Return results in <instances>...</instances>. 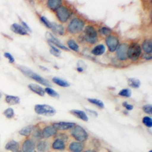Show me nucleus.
<instances>
[{
    "label": "nucleus",
    "instance_id": "nucleus-1",
    "mask_svg": "<svg viewBox=\"0 0 152 152\" xmlns=\"http://www.w3.org/2000/svg\"><path fill=\"white\" fill-rule=\"evenodd\" d=\"M18 68L21 71V72L24 75H26V77H29V78L34 80L35 81L39 82V83H40L43 85H45L47 87L51 86V84H50V83L49 82L48 80L43 78V77H42L41 75L34 72L32 70H31L29 68L25 66L20 65V66H18Z\"/></svg>",
    "mask_w": 152,
    "mask_h": 152
},
{
    "label": "nucleus",
    "instance_id": "nucleus-2",
    "mask_svg": "<svg viewBox=\"0 0 152 152\" xmlns=\"http://www.w3.org/2000/svg\"><path fill=\"white\" fill-rule=\"evenodd\" d=\"M34 110L37 115L48 117L53 116L56 113V110L53 107L46 104H37L35 105Z\"/></svg>",
    "mask_w": 152,
    "mask_h": 152
},
{
    "label": "nucleus",
    "instance_id": "nucleus-3",
    "mask_svg": "<svg viewBox=\"0 0 152 152\" xmlns=\"http://www.w3.org/2000/svg\"><path fill=\"white\" fill-rule=\"evenodd\" d=\"M72 136L79 142H85L88 137V134L86 130L80 125H76L71 131Z\"/></svg>",
    "mask_w": 152,
    "mask_h": 152
},
{
    "label": "nucleus",
    "instance_id": "nucleus-4",
    "mask_svg": "<svg viewBox=\"0 0 152 152\" xmlns=\"http://www.w3.org/2000/svg\"><path fill=\"white\" fill-rule=\"evenodd\" d=\"M85 26V23L79 18L72 19L68 26V31L73 34L81 32Z\"/></svg>",
    "mask_w": 152,
    "mask_h": 152
},
{
    "label": "nucleus",
    "instance_id": "nucleus-5",
    "mask_svg": "<svg viewBox=\"0 0 152 152\" xmlns=\"http://www.w3.org/2000/svg\"><path fill=\"white\" fill-rule=\"evenodd\" d=\"M142 53V49L141 46L137 43H133L129 46L128 49V58L133 61L137 60Z\"/></svg>",
    "mask_w": 152,
    "mask_h": 152
},
{
    "label": "nucleus",
    "instance_id": "nucleus-6",
    "mask_svg": "<svg viewBox=\"0 0 152 152\" xmlns=\"http://www.w3.org/2000/svg\"><path fill=\"white\" fill-rule=\"evenodd\" d=\"M85 39L89 43L95 44L97 42V34L94 28L88 25L85 28Z\"/></svg>",
    "mask_w": 152,
    "mask_h": 152
},
{
    "label": "nucleus",
    "instance_id": "nucleus-7",
    "mask_svg": "<svg viewBox=\"0 0 152 152\" xmlns=\"http://www.w3.org/2000/svg\"><path fill=\"white\" fill-rule=\"evenodd\" d=\"M57 17L61 23H66L70 18L72 14L70 10L65 6H60L57 9Z\"/></svg>",
    "mask_w": 152,
    "mask_h": 152
},
{
    "label": "nucleus",
    "instance_id": "nucleus-8",
    "mask_svg": "<svg viewBox=\"0 0 152 152\" xmlns=\"http://www.w3.org/2000/svg\"><path fill=\"white\" fill-rule=\"evenodd\" d=\"M46 39H47L48 42H49V43L56 46L57 48H60V49H63L65 50H67V51H69V50H70L68 48H67L66 46L63 45L59 39H57V38L55 36H54L51 33L46 32Z\"/></svg>",
    "mask_w": 152,
    "mask_h": 152
},
{
    "label": "nucleus",
    "instance_id": "nucleus-9",
    "mask_svg": "<svg viewBox=\"0 0 152 152\" xmlns=\"http://www.w3.org/2000/svg\"><path fill=\"white\" fill-rule=\"evenodd\" d=\"M105 42L110 52L113 53L116 51L119 44V42L118 37L114 35H110L107 37Z\"/></svg>",
    "mask_w": 152,
    "mask_h": 152
},
{
    "label": "nucleus",
    "instance_id": "nucleus-10",
    "mask_svg": "<svg viewBox=\"0 0 152 152\" xmlns=\"http://www.w3.org/2000/svg\"><path fill=\"white\" fill-rule=\"evenodd\" d=\"M129 45L127 43H122L121 44L118 49L116 51V54L118 58L120 60L124 61L128 58V49H129Z\"/></svg>",
    "mask_w": 152,
    "mask_h": 152
},
{
    "label": "nucleus",
    "instance_id": "nucleus-11",
    "mask_svg": "<svg viewBox=\"0 0 152 152\" xmlns=\"http://www.w3.org/2000/svg\"><path fill=\"white\" fill-rule=\"evenodd\" d=\"M76 125L75 123L69 122H55L53 124V126L56 130H67L72 129Z\"/></svg>",
    "mask_w": 152,
    "mask_h": 152
},
{
    "label": "nucleus",
    "instance_id": "nucleus-12",
    "mask_svg": "<svg viewBox=\"0 0 152 152\" xmlns=\"http://www.w3.org/2000/svg\"><path fill=\"white\" fill-rule=\"evenodd\" d=\"M57 130H56L53 125H48L42 130V135L43 138L48 139L51 136H55L57 134Z\"/></svg>",
    "mask_w": 152,
    "mask_h": 152
},
{
    "label": "nucleus",
    "instance_id": "nucleus-13",
    "mask_svg": "<svg viewBox=\"0 0 152 152\" xmlns=\"http://www.w3.org/2000/svg\"><path fill=\"white\" fill-rule=\"evenodd\" d=\"M35 145L32 139H26L22 145V152H35Z\"/></svg>",
    "mask_w": 152,
    "mask_h": 152
},
{
    "label": "nucleus",
    "instance_id": "nucleus-14",
    "mask_svg": "<svg viewBox=\"0 0 152 152\" xmlns=\"http://www.w3.org/2000/svg\"><path fill=\"white\" fill-rule=\"evenodd\" d=\"M10 30L14 33L21 35H26L28 34V32L25 30L21 25L17 23L12 24L10 26Z\"/></svg>",
    "mask_w": 152,
    "mask_h": 152
},
{
    "label": "nucleus",
    "instance_id": "nucleus-15",
    "mask_svg": "<svg viewBox=\"0 0 152 152\" xmlns=\"http://www.w3.org/2000/svg\"><path fill=\"white\" fill-rule=\"evenodd\" d=\"M28 88L32 91L40 96H44L45 94V89H43V87L38 84L31 83L28 85Z\"/></svg>",
    "mask_w": 152,
    "mask_h": 152
},
{
    "label": "nucleus",
    "instance_id": "nucleus-16",
    "mask_svg": "<svg viewBox=\"0 0 152 152\" xmlns=\"http://www.w3.org/2000/svg\"><path fill=\"white\" fill-rule=\"evenodd\" d=\"M55 34L62 35L65 34V29L61 24H58L54 22H51L50 28Z\"/></svg>",
    "mask_w": 152,
    "mask_h": 152
},
{
    "label": "nucleus",
    "instance_id": "nucleus-17",
    "mask_svg": "<svg viewBox=\"0 0 152 152\" xmlns=\"http://www.w3.org/2000/svg\"><path fill=\"white\" fill-rule=\"evenodd\" d=\"M70 113L72 115L75 116V117L78 118L79 119L85 122L88 121V117L86 115V113L83 111L79 110H72L70 111Z\"/></svg>",
    "mask_w": 152,
    "mask_h": 152
},
{
    "label": "nucleus",
    "instance_id": "nucleus-18",
    "mask_svg": "<svg viewBox=\"0 0 152 152\" xmlns=\"http://www.w3.org/2000/svg\"><path fill=\"white\" fill-rule=\"evenodd\" d=\"M19 143L14 140H11L5 145V149L11 151L12 152H18L19 151Z\"/></svg>",
    "mask_w": 152,
    "mask_h": 152
},
{
    "label": "nucleus",
    "instance_id": "nucleus-19",
    "mask_svg": "<svg viewBox=\"0 0 152 152\" xmlns=\"http://www.w3.org/2000/svg\"><path fill=\"white\" fill-rule=\"evenodd\" d=\"M84 146L80 142H72L69 145V149L71 152H81Z\"/></svg>",
    "mask_w": 152,
    "mask_h": 152
},
{
    "label": "nucleus",
    "instance_id": "nucleus-20",
    "mask_svg": "<svg viewBox=\"0 0 152 152\" xmlns=\"http://www.w3.org/2000/svg\"><path fill=\"white\" fill-rule=\"evenodd\" d=\"M62 1L61 0H49L47 2V6L51 10H57L61 6Z\"/></svg>",
    "mask_w": 152,
    "mask_h": 152
},
{
    "label": "nucleus",
    "instance_id": "nucleus-21",
    "mask_svg": "<svg viewBox=\"0 0 152 152\" xmlns=\"http://www.w3.org/2000/svg\"><path fill=\"white\" fill-rule=\"evenodd\" d=\"M5 101L8 104L10 105H14L18 104L20 102V99L18 96L7 95L5 98Z\"/></svg>",
    "mask_w": 152,
    "mask_h": 152
},
{
    "label": "nucleus",
    "instance_id": "nucleus-22",
    "mask_svg": "<svg viewBox=\"0 0 152 152\" xmlns=\"http://www.w3.org/2000/svg\"><path fill=\"white\" fill-rule=\"evenodd\" d=\"M65 147V142L57 139H56L52 144V148L56 150H64Z\"/></svg>",
    "mask_w": 152,
    "mask_h": 152
},
{
    "label": "nucleus",
    "instance_id": "nucleus-23",
    "mask_svg": "<svg viewBox=\"0 0 152 152\" xmlns=\"http://www.w3.org/2000/svg\"><path fill=\"white\" fill-rule=\"evenodd\" d=\"M38 152H47L49 149V144L47 141H40L37 145Z\"/></svg>",
    "mask_w": 152,
    "mask_h": 152
},
{
    "label": "nucleus",
    "instance_id": "nucleus-24",
    "mask_svg": "<svg viewBox=\"0 0 152 152\" xmlns=\"http://www.w3.org/2000/svg\"><path fill=\"white\" fill-rule=\"evenodd\" d=\"M105 52V47L104 45L101 44L96 46L94 48V49L91 50V53L94 56H101L104 54Z\"/></svg>",
    "mask_w": 152,
    "mask_h": 152
},
{
    "label": "nucleus",
    "instance_id": "nucleus-25",
    "mask_svg": "<svg viewBox=\"0 0 152 152\" xmlns=\"http://www.w3.org/2000/svg\"><path fill=\"white\" fill-rule=\"evenodd\" d=\"M34 127V126L32 125H29L24 126V127H23L19 131V134L24 136H29L33 131Z\"/></svg>",
    "mask_w": 152,
    "mask_h": 152
},
{
    "label": "nucleus",
    "instance_id": "nucleus-26",
    "mask_svg": "<svg viewBox=\"0 0 152 152\" xmlns=\"http://www.w3.org/2000/svg\"><path fill=\"white\" fill-rule=\"evenodd\" d=\"M142 49L146 54H151L152 52V43L151 40H145L142 43Z\"/></svg>",
    "mask_w": 152,
    "mask_h": 152
},
{
    "label": "nucleus",
    "instance_id": "nucleus-27",
    "mask_svg": "<svg viewBox=\"0 0 152 152\" xmlns=\"http://www.w3.org/2000/svg\"><path fill=\"white\" fill-rule=\"evenodd\" d=\"M53 82L56 85L61 87H69L70 86V84L69 83V82H68L65 80L60 79L57 77H54L53 79Z\"/></svg>",
    "mask_w": 152,
    "mask_h": 152
},
{
    "label": "nucleus",
    "instance_id": "nucleus-28",
    "mask_svg": "<svg viewBox=\"0 0 152 152\" xmlns=\"http://www.w3.org/2000/svg\"><path fill=\"white\" fill-rule=\"evenodd\" d=\"M127 82L130 86L134 88H139L141 86V81L136 78H129Z\"/></svg>",
    "mask_w": 152,
    "mask_h": 152
},
{
    "label": "nucleus",
    "instance_id": "nucleus-29",
    "mask_svg": "<svg viewBox=\"0 0 152 152\" xmlns=\"http://www.w3.org/2000/svg\"><path fill=\"white\" fill-rule=\"evenodd\" d=\"M67 45L69 49H71L76 53L79 52V46L77 45V43H76L74 40L72 39L69 40L67 42Z\"/></svg>",
    "mask_w": 152,
    "mask_h": 152
},
{
    "label": "nucleus",
    "instance_id": "nucleus-30",
    "mask_svg": "<svg viewBox=\"0 0 152 152\" xmlns=\"http://www.w3.org/2000/svg\"><path fill=\"white\" fill-rule=\"evenodd\" d=\"M45 93H46L49 96H51L54 98L56 99H59L60 98V95L56 91L54 90H53V88H50V87H46L45 89Z\"/></svg>",
    "mask_w": 152,
    "mask_h": 152
},
{
    "label": "nucleus",
    "instance_id": "nucleus-31",
    "mask_svg": "<svg viewBox=\"0 0 152 152\" xmlns=\"http://www.w3.org/2000/svg\"><path fill=\"white\" fill-rule=\"evenodd\" d=\"M88 101L89 102L97 106L98 107H99L100 108H104L105 105L104 102H102V100H100L99 99H91V98H89L88 99Z\"/></svg>",
    "mask_w": 152,
    "mask_h": 152
},
{
    "label": "nucleus",
    "instance_id": "nucleus-32",
    "mask_svg": "<svg viewBox=\"0 0 152 152\" xmlns=\"http://www.w3.org/2000/svg\"><path fill=\"white\" fill-rule=\"evenodd\" d=\"M33 137L37 139V140H40V139H42V130L39 127V126H36V127H34L33 129Z\"/></svg>",
    "mask_w": 152,
    "mask_h": 152
},
{
    "label": "nucleus",
    "instance_id": "nucleus-33",
    "mask_svg": "<svg viewBox=\"0 0 152 152\" xmlns=\"http://www.w3.org/2000/svg\"><path fill=\"white\" fill-rule=\"evenodd\" d=\"M49 44V46L51 48V49H50V53L52 55L54 56L55 57H60V54H61V50L57 48L56 46L51 45V44Z\"/></svg>",
    "mask_w": 152,
    "mask_h": 152
},
{
    "label": "nucleus",
    "instance_id": "nucleus-34",
    "mask_svg": "<svg viewBox=\"0 0 152 152\" xmlns=\"http://www.w3.org/2000/svg\"><path fill=\"white\" fill-rule=\"evenodd\" d=\"M3 115L7 118V119H12L14 117L15 113H14V110L12 109V108H7L4 112H3Z\"/></svg>",
    "mask_w": 152,
    "mask_h": 152
},
{
    "label": "nucleus",
    "instance_id": "nucleus-35",
    "mask_svg": "<svg viewBox=\"0 0 152 152\" xmlns=\"http://www.w3.org/2000/svg\"><path fill=\"white\" fill-rule=\"evenodd\" d=\"M119 95L125 97H130L132 96V91L129 88H125V89H123L119 91Z\"/></svg>",
    "mask_w": 152,
    "mask_h": 152
},
{
    "label": "nucleus",
    "instance_id": "nucleus-36",
    "mask_svg": "<svg viewBox=\"0 0 152 152\" xmlns=\"http://www.w3.org/2000/svg\"><path fill=\"white\" fill-rule=\"evenodd\" d=\"M142 122L148 128H151L152 126V119L148 116L144 117L142 119Z\"/></svg>",
    "mask_w": 152,
    "mask_h": 152
},
{
    "label": "nucleus",
    "instance_id": "nucleus-37",
    "mask_svg": "<svg viewBox=\"0 0 152 152\" xmlns=\"http://www.w3.org/2000/svg\"><path fill=\"white\" fill-rule=\"evenodd\" d=\"M143 111L148 115H151L152 114V106L150 104H147L143 106L142 107Z\"/></svg>",
    "mask_w": 152,
    "mask_h": 152
},
{
    "label": "nucleus",
    "instance_id": "nucleus-38",
    "mask_svg": "<svg viewBox=\"0 0 152 152\" xmlns=\"http://www.w3.org/2000/svg\"><path fill=\"white\" fill-rule=\"evenodd\" d=\"M68 136L64 133H60L56 136V139H60V140L63 141L64 142L68 141Z\"/></svg>",
    "mask_w": 152,
    "mask_h": 152
},
{
    "label": "nucleus",
    "instance_id": "nucleus-39",
    "mask_svg": "<svg viewBox=\"0 0 152 152\" xmlns=\"http://www.w3.org/2000/svg\"><path fill=\"white\" fill-rule=\"evenodd\" d=\"M40 20L45 25V26L48 28H50V24H51V21H50L46 17H42L40 18Z\"/></svg>",
    "mask_w": 152,
    "mask_h": 152
},
{
    "label": "nucleus",
    "instance_id": "nucleus-40",
    "mask_svg": "<svg viewBox=\"0 0 152 152\" xmlns=\"http://www.w3.org/2000/svg\"><path fill=\"white\" fill-rule=\"evenodd\" d=\"M100 32L102 33L103 35H108L111 34V29L108 28H106V27H103L100 29Z\"/></svg>",
    "mask_w": 152,
    "mask_h": 152
},
{
    "label": "nucleus",
    "instance_id": "nucleus-41",
    "mask_svg": "<svg viewBox=\"0 0 152 152\" xmlns=\"http://www.w3.org/2000/svg\"><path fill=\"white\" fill-rule=\"evenodd\" d=\"M4 57L9 60V61L10 63H13L15 62V58L14 57L12 56L10 53H5L4 54Z\"/></svg>",
    "mask_w": 152,
    "mask_h": 152
},
{
    "label": "nucleus",
    "instance_id": "nucleus-42",
    "mask_svg": "<svg viewBox=\"0 0 152 152\" xmlns=\"http://www.w3.org/2000/svg\"><path fill=\"white\" fill-rule=\"evenodd\" d=\"M86 111L88 114H89V115L93 117H94V118H97L98 116V113L94 111V110H90V109H86Z\"/></svg>",
    "mask_w": 152,
    "mask_h": 152
},
{
    "label": "nucleus",
    "instance_id": "nucleus-43",
    "mask_svg": "<svg viewBox=\"0 0 152 152\" xmlns=\"http://www.w3.org/2000/svg\"><path fill=\"white\" fill-rule=\"evenodd\" d=\"M122 105H123V107H124L126 110H129V111L132 110L133 109V108H134L133 105L129 104L127 103V102H124L123 104H122Z\"/></svg>",
    "mask_w": 152,
    "mask_h": 152
},
{
    "label": "nucleus",
    "instance_id": "nucleus-44",
    "mask_svg": "<svg viewBox=\"0 0 152 152\" xmlns=\"http://www.w3.org/2000/svg\"><path fill=\"white\" fill-rule=\"evenodd\" d=\"M21 24H22V26L25 29V30H26L28 33L29 32H32L31 29L30 28V27L26 23H25L23 21H21Z\"/></svg>",
    "mask_w": 152,
    "mask_h": 152
},
{
    "label": "nucleus",
    "instance_id": "nucleus-45",
    "mask_svg": "<svg viewBox=\"0 0 152 152\" xmlns=\"http://www.w3.org/2000/svg\"><path fill=\"white\" fill-rule=\"evenodd\" d=\"M77 71L78 72H83L84 71V69L83 68H80V67H77Z\"/></svg>",
    "mask_w": 152,
    "mask_h": 152
},
{
    "label": "nucleus",
    "instance_id": "nucleus-46",
    "mask_svg": "<svg viewBox=\"0 0 152 152\" xmlns=\"http://www.w3.org/2000/svg\"><path fill=\"white\" fill-rule=\"evenodd\" d=\"M40 66V68L42 69V70H44V71H49V70L48 69V68H45V67H44V66Z\"/></svg>",
    "mask_w": 152,
    "mask_h": 152
},
{
    "label": "nucleus",
    "instance_id": "nucleus-47",
    "mask_svg": "<svg viewBox=\"0 0 152 152\" xmlns=\"http://www.w3.org/2000/svg\"><path fill=\"white\" fill-rule=\"evenodd\" d=\"M84 152H96V151H94V150H86V151H85Z\"/></svg>",
    "mask_w": 152,
    "mask_h": 152
},
{
    "label": "nucleus",
    "instance_id": "nucleus-48",
    "mask_svg": "<svg viewBox=\"0 0 152 152\" xmlns=\"http://www.w3.org/2000/svg\"><path fill=\"white\" fill-rule=\"evenodd\" d=\"M2 97V94L1 93H0V98H1Z\"/></svg>",
    "mask_w": 152,
    "mask_h": 152
},
{
    "label": "nucleus",
    "instance_id": "nucleus-49",
    "mask_svg": "<svg viewBox=\"0 0 152 152\" xmlns=\"http://www.w3.org/2000/svg\"><path fill=\"white\" fill-rule=\"evenodd\" d=\"M148 152H152V150H150Z\"/></svg>",
    "mask_w": 152,
    "mask_h": 152
},
{
    "label": "nucleus",
    "instance_id": "nucleus-50",
    "mask_svg": "<svg viewBox=\"0 0 152 152\" xmlns=\"http://www.w3.org/2000/svg\"><path fill=\"white\" fill-rule=\"evenodd\" d=\"M18 152H22V151H18Z\"/></svg>",
    "mask_w": 152,
    "mask_h": 152
},
{
    "label": "nucleus",
    "instance_id": "nucleus-51",
    "mask_svg": "<svg viewBox=\"0 0 152 152\" xmlns=\"http://www.w3.org/2000/svg\"><path fill=\"white\" fill-rule=\"evenodd\" d=\"M109 152H111V151H109Z\"/></svg>",
    "mask_w": 152,
    "mask_h": 152
}]
</instances>
